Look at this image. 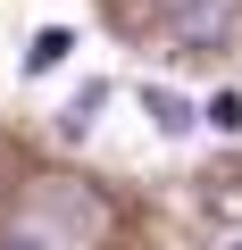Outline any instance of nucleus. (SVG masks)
Masks as SVG:
<instances>
[{
	"instance_id": "1",
	"label": "nucleus",
	"mask_w": 242,
	"mask_h": 250,
	"mask_svg": "<svg viewBox=\"0 0 242 250\" xmlns=\"http://www.w3.org/2000/svg\"><path fill=\"white\" fill-rule=\"evenodd\" d=\"M67 50H75V34H67V25H42V34L25 42V75H50V67H67Z\"/></svg>"
},
{
	"instance_id": "6",
	"label": "nucleus",
	"mask_w": 242,
	"mask_h": 250,
	"mask_svg": "<svg viewBox=\"0 0 242 250\" xmlns=\"http://www.w3.org/2000/svg\"><path fill=\"white\" fill-rule=\"evenodd\" d=\"M0 250H50V242H34V233H0Z\"/></svg>"
},
{
	"instance_id": "3",
	"label": "nucleus",
	"mask_w": 242,
	"mask_h": 250,
	"mask_svg": "<svg viewBox=\"0 0 242 250\" xmlns=\"http://www.w3.org/2000/svg\"><path fill=\"white\" fill-rule=\"evenodd\" d=\"M100 100H109V83H84V92H75V100L59 108V134H67V142H75V134H92V117H100Z\"/></svg>"
},
{
	"instance_id": "5",
	"label": "nucleus",
	"mask_w": 242,
	"mask_h": 250,
	"mask_svg": "<svg viewBox=\"0 0 242 250\" xmlns=\"http://www.w3.org/2000/svg\"><path fill=\"white\" fill-rule=\"evenodd\" d=\"M200 125H217V134H242V92H217L200 108Z\"/></svg>"
},
{
	"instance_id": "7",
	"label": "nucleus",
	"mask_w": 242,
	"mask_h": 250,
	"mask_svg": "<svg viewBox=\"0 0 242 250\" xmlns=\"http://www.w3.org/2000/svg\"><path fill=\"white\" fill-rule=\"evenodd\" d=\"M225 250H242V233H234V242H225Z\"/></svg>"
},
{
	"instance_id": "4",
	"label": "nucleus",
	"mask_w": 242,
	"mask_h": 250,
	"mask_svg": "<svg viewBox=\"0 0 242 250\" xmlns=\"http://www.w3.org/2000/svg\"><path fill=\"white\" fill-rule=\"evenodd\" d=\"M200 200H209V217H225V225H242V175H225V184H209Z\"/></svg>"
},
{
	"instance_id": "2",
	"label": "nucleus",
	"mask_w": 242,
	"mask_h": 250,
	"mask_svg": "<svg viewBox=\"0 0 242 250\" xmlns=\"http://www.w3.org/2000/svg\"><path fill=\"white\" fill-rule=\"evenodd\" d=\"M142 108H151V125H159V134H192V108H184V92L151 83V92H142Z\"/></svg>"
}]
</instances>
